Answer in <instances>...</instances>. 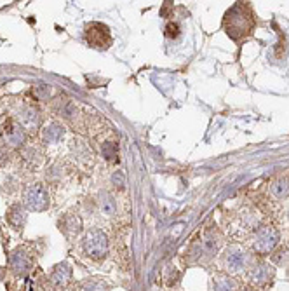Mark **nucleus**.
I'll use <instances>...</instances> for the list:
<instances>
[{
    "label": "nucleus",
    "instance_id": "nucleus-1",
    "mask_svg": "<svg viewBox=\"0 0 289 291\" xmlns=\"http://www.w3.org/2000/svg\"><path fill=\"white\" fill-rule=\"evenodd\" d=\"M254 19L251 16L249 9L242 4H237L226 12L225 18V30L232 39H240L246 37L253 30Z\"/></svg>",
    "mask_w": 289,
    "mask_h": 291
},
{
    "label": "nucleus",
    "instance_id": "nucleus-2",
    "mask_svg": "<svg viewBox=\"0 0 289 291\" xmlns=\"http://www.w3.org/2000/svg\"><path fill=\"white\" fill-rule=\"evenodd\" d=\"M84 251L94 262H101L108 253V237L103 230L93 228L84 237Z\"/></svg>",
    "mask_w": 289,
    "mask_h": 291
},
{
    "label": "nucleus",
    "instance_id": "nucleus-3",
    "mask_svg": "<svg viewBox=\"0 0 289 291\" xmlns=\"http://www.w3.org/2000/svg\"><path fill=\"white\" fill-rule=\"evenodd\" d=\"M23 202L28 209L42 213L49 207V192L42 183H31L23 190Z\"/></svg>",
    "mask_w": 289,
    "mask_h": 291
},
{
    "label": "nucleus",
    "instance_id": "nucleus-4",
    "mask_svg": "<svg viewBox=\"0 0 289 291\" xmlns=\"http://www.w3.org/2000/svg\"><path fill=\"white\" fill-rule=\"evenodd\" d=\"M279 244V232L272 225H261L256 230L253 241V249L260 255H268L275 249V246Z\"/></svg>",
    "mask_w": 289,
    "mask_h": 291
},
{
    "label": "nucleus",
    "instance_id": "nucleus-5",
    "mask_svg": "<svg viewBox=\"0 0 289 291\" xmlns=\"http://www.w3.org/2000/svg\"><path fill=\"white\" fill-rule=\"evenodd\" d=\"M86 40L91 47H96V49H108L111 46V33L108 30L106 25L103 23H89L86 26Z\"/></svg>",
    "mask_w": 289,
    "mask_h": 291
},
{
    "label": "nucleus",
    "instance_id": "nucleus-6",
    "mask_svg": "<svg viewBox=\"0 0 289 291\" xmlns=\"http://www.w3.org/2000/svg\"><path fill=\"white\" fill-rule=\"evenodd\" d=\"M2 140L7 147L17 148V147H23L24 145V141H26V134H24V129L21 127L19 122L9 119V120H5V124L2 126Z\"/></svg>",
    "mask_w": 289,
    "mask_h": 291
},
{
    "label": "nucleus",
    "instance_id": "nucleus-7",
    "mask_svg": "<svg viewBox=\"0 0 289 291\" xmlns=\"http://www.w3.org/2000/svg\"><path fill=\"white\" fill-rule=\"evenodd\" d=\"M246 253L239 248V246H230L223 255V267L230 272H237V270L244 269L246 265Z\"/></svg>",
    "mask_w": 289,
    "mask_h": 291
},
{
    "label": "nucleus",
    "instance_id": "nucleus-8",
    "mask_svg": "<svg viewBox=\"0 0 289 291\" xmlns=\"http://www.w3.org/2000/svg\"><path fill=\"white\" fill-rule=\"evenodd\" d=\"M58 227L66 237H77L80 234V230H82V220H80L79 214L68 213L59 220Z\"/></svg>",
    "mask_w": 289,
    "mask_h": 291
},
{
    "label": "nucleus",
    "instance_id": "nucleus-9",
    "mask_svg": "<svg viewBox=\"0 0 289 291\" xmlns=\"http://www.w3.org/2000/svg\"><path fill=\"white\" fill-rule=\"evenodd\" d=\"M17 119H19V124L23 129H37L38 124H40V113H38V110L35 108V106L31 105H26L23 106V108L19 110V113H17Z\"/></svg>",
    "mask_w": 289,
    "mask_h": 291
},
{
    "label": "nucleus",
    "instance_id": "nucleus-10",
    "mask_svg": "<svg viewBox=\"0 0 289 291\" xmlns=\"http://www.w3.org/2000/svg\"><path fill=\"white\" fill-rule=\"evenodd\" d=\"M249 277H251V283L253 284H256V286H265V284L270 283V279L274 277V270H272V267L261 263V265L253 267Z\"/></svg>",
    "mask_w": 289,
    "mask_h": 291
},
{
    "label": "nucleus",
    "instance_id": "nucleus-11",
    "mask_svg": "<svg viewBox=\"0 0 289 291\" xmlns=\"http://www.w3.org/2000/svg\"><path fill=\"white\" fill-rule=\"evenodd\" d=\"M7 223L12 228H23V225L26 223V211L21 204H14L7 211Z\"/></svg>",
    "mask_w": 289,
    "mask_h": 291
},
{
    "label": "nucleus",
    "instance_id": "nucleus-12",
    "mask_svg": "<svg viewBox=\"0 0 289 291\" xmlns=\"http://www.w3.org/2000/svg\"><path fill=\"white\" fill-rule=\"evenodd\" d=\"M72 279V269H70L68 263H59L54 267L51 274V283L54 286H66Z\"/></svg>",
    "mask_w": 289,
    "mask_h": 291
},
{
    "label": "nucleus",
    "instance_id": "nucleus-13",
    "mask_svg": "<svg viewBox=\"0 0 289 291\" xmlns=\"http://www.w3.org/2000/svg\"><path fill=\"white\" fill-rule=\"evenodd\" d=\"M65 136V127L58 122H51L42 129V140L44 143H58Z\"/></svg>",
    "mask_w": 289,
    "mask_h": 291
},
{
    "label": "nucleus",
    "instance_id": "nucleus-14",
    "mask_svg": "<svg viewBox=\"0 0 289 291\" xmlns=\"http://www.w3.org/2000/svg\"><path fill=\"white\" fill-rule=\"evenodd\" d=\"M9 265H10V269H12L16 274H23V272H26V270L30 269V258H28V256L24 255L23 251L16 249V251L10 255Z\"/></svg>",
    "mask_w": 289,
    "mask_h": 291
},
{
    "label": "nucleus",
    "instance_id": "nucleus-15",
    "mask_svg": "<svg viewBox=\"0 0 289 291\" xmlns=\"http://www.w3.org/2000/svg\"><path fill=\"white\" fill-rule=\"evenodd\" d=\"M97 202H99V209L101 213L108 214V216H111V214L117 213V202H115L113 195L108 192H99V197H97Z\"/></svg>",
    "mask_w": 289,
    "mask_h": 291
},
{
    "label": "nucleus",
    "instance_id": "nucleus-16",
    "mask_svg": "<svg viewBox=\"0 0 289 291\" xmlns=\"http://www.w3.org/2000/svg\"><path fill=\"white\" fill-rule=\"evenodd\" d=\"M270 192L275 199H284V197L289 195V180L281 178V180H275L270 187Z\"/></svg>",
    "mask_w": 289,
    "mask_h": 291
},
{
    "label": "nucleus",
    "instance_id": "nucleus-17",
    "mask_svg": "<svg viewBox=\"0 0 289 291\" xmlns=\"http://www.w3.org/2000/svg\"><path fill=\"white\" fill-rule=\"evenodd\" d=\"M214 291H237V283L228 276H218L214 279Z\"/></svg>",
    "mask_w": 289,
    "mask_h": 291
},
{
    "label": "nucleus",
    "instance_id": "nucleus-18",
    "mask_svg": "<svg viewBox=\"0 0 289 291\" xmlns=\"http://www.w3.org/2000/svg\"><path fill=\"white\" fill-rule=\"evenodd\" d=\"M216 249H218V242H216V239L214 237H205L204 241H202V244H200V248H198V255H205L207 258H211L212 255L216 253Z\"/></svg>",
    "mask_w": 289,
    "mask_h": 291
},
{
    "label": "nucleus",
    "instance_id": "nucleus-19",
    "mask_svg": "<svg viewBox=\"0 0 289 291\" xmlns=\"http://www.w3.org/2000/svg\"><path fill=\"white\" fill-rule=\"evenodd\" d=\"M101 152H103V157L106 159V161H117L118 157V148L117 145L113 143V141H106V143H103V148H101Z\"/></svg>",
    "mask_w": 289,
    "mask_h": 291
},
{
    "label": "nucleus",
    "instance_id": "nucleus-20",
    "mask_svg": "<svg viewBox=\"0 0 289 291\" xmlns=\"http://www.w3.org/2000/svg\"><path fill=\"white\" fill-rule=\"evenodd\" d=\"M49 95H51V86H49V84H44V82H40V84H37L33 88V96L37 99H40V101H45V99L49 98Z\"/></svg>",
    "mask_w": 289,
    "mask_h": 291
},
{
    "label": "nucleus",
    "instance_id": "nucleus-21",
    "mask_svg": "<svg viewBox=\"0 0 289 291\" xmlns=\"http://www.w3.org/2000/svg\"><path fill=\"white\" fill-rule=\"evenodd\" d=\"M80 291H104V286L99 281H86L80 286Z\"/></svg>",
    "mask_w": 289,
    "mask_h": 291
},
{
    "label": "nucleus",
    "instance_id": "nucleus-22",
    "mask_svg": "<svg viewBox=\"0 0 289 291\" xmlns=\"http://www.w3.org/2000/svg\"><path fill=\"white\" fill-rule=\"evenodd\" d=\"M111 182H113L115 187H118V189L122 190L125 187V176H124V173H120V171L113 173V176H111Z\"/></svg>",
    "mask_w": 289,
    "mask_h": 291
},
{
    "label": "nucleus",
    "instance_id": "nucleus-23",
    "mask_svg": "<svg viewBox=\"0 0 289 291\" xmlns=\"http://www.w3.org/2000/svg\"><path fill=\"white\" fill-rule=\"evenodd\" d=\"M176 279H178V272L174 270V267H167L166 269V283L169 284V286H173Z\"/></svg>",
    "mask_w": 289,
    "mask_h": 291
},
{
    "label": "nucleus",
    "instance_id": "nucleus-24",
    "mask_svg": "<svg viewBox=\"0 0 289 291\" xmlns=\"http://www.w3.org/2000/svg\"><path fill=\"white\" fill-rule=\"evenodd\" d=\"M178 33H180V26H178L176 23H169V25L166 26L167 37H178Z\"/></svg>",
    "mask_w": 289,
    "mask_h": 291
},
{
    "label": "nucleus",
    "instance_id": "nucleus-25",
    "mask_svg": "<svg viewBox=\"0 0 289 291\" xmlns=\"http://www.w3.org/2000/svg\"><path fill=\"white\" fill-rule=\"evenodd\" d=\"M9 161V155H7V150L3 145H0V168L2 166H5V162Z\"/></svg>",
    "mask_w": 289,
    "mask_h": 291
},
{
    "label": "nucleus",
    "instance_id": "nucleus-26",
    "mask_svg": "<svg viewBox=\"0 0 289 291\" xmlns=\"http://www.w3.org/2000/svg\"><path fill=\"white\" fill-rule=\"evenodd\" d=\"M244 291H253V290H244Z\"/></svg>",
    "mask_w": 289,
    "mask_h": 291
}]
</instances>
